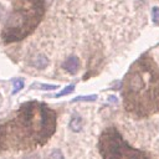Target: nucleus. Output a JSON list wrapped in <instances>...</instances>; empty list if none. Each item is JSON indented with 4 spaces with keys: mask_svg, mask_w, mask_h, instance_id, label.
Here are the masks:
<instances>
[{
    "mask_svg": "<svg viewBox=\"0 0 159 159\" xmlns=\"http://www.w3.org/2000/svg\"><path fill=\"white\" fill-rule=\"evenodd\" d=\"M82 125H83V120H82L81 117H77V116L72 117L71 120H70V123H68V127L73 132H80L82 129Z\"/></svg>",
    "mask_w": 159,
    "mask_h": 159,
    "instance_id": "7",
    "label": "nucleus"
},
{
    "mask_svg": "<svg viewBox=\"0 0 159 159\" xmlns=\"http://www.w3.org/2000/svg\"><path fill=\"white\" fill-rule=\"evenodd\" d=\"M12 84H14V91H12V93L16 94L19 91H21V89L24 88L25 81H24V78H14V80H12Z\"/></svg>",
    "mask_w": 159,
    "mask_h": 159,
    "instance_id": "8",
    "label": "nucleus"
},
{
    "mask_svg": "<svg viewBox=\"0 0 159 159\" xmlns=\"http://www.w3.org/2000/svg\"><path fill=\"white\" fill-rule=\"evenodd\" d=\"M45 9L43 0H14L12 9L1 31L2 42H17L31 35L40 25Z\"/></svg>",
    "mask_w": 159,
    "mask_h": 159,
    "instance_id": "3",
    "label": "nucleus"
},
{
    "mask_svg": "<svg viewBox=\"0 0 159 159\" xmlns=\"http://www.w3.org/2000/svg\"><path fill=\"white\" fill-rule=\"evenodd\" d=\"M98 149L103 159H153L145 152L133 148L116 128H107L101 133Z\"/></svg>",
    "mask_w": 159,
    "mask_h": 159,
    "instance_id": "4",
    "label": "nucleus"
},
{
    "mask_svg": "<svg viewBox=\"0 0 159 159\" xmlns=\"http://www.w3.org/2000/svg\"><path fill=\"white\" fill-rule=\"evenodd\" d=\"M123 103L128 112L144 118L159 112V70L149 55L140 56L123 82Z\"/></svg>",
    "mask_w": 159,
    "mask_h": 159,
    "instance_id": "2",
    "label": "nucleus"
},
{
    "mask_svg": "<svg viewBox=\"0 0 159 159\" xmlns=\"http://www.w3.org/2000/svg\"><path fill=\"white\" fill-rule=\"evenodd\" d=\"M78 66H80L78 58H77V57H75V56L68 57V58L63 62V65H62V67H63L68 73H71V75H75V73L77 72Z\"/></svg>",
    "mask_w": 159,
    "mask_h": 159,
    "instance_id": "5",
    "label": "nucleus"
},
{
    "mask_svg": "<svg viewBox=\"0 0 159 159\" xmlns=\"http://www.w3.org/2000/svg\"><path fill=\"white\" fill-rule=\"evenodd\" d=\"M48 159H65V157H63V154L60 149H55V150L51 152Z\"/></svg>",
    "mask_w": 159,
    "mask_h": 159,
    "instance_id": "12",
    "label": "nucleus"
},
{
    "mask_svg": "<svg viewBox=\"0 0 159 159\" xmlns=\"http://www.w3.org/2000/svg\"><path fill=\"white\" fill-rule=\"evenodd\" d=\"M108 101L112 102V103H116V102H117V98H116L114 96H109V97H108Z\"/></svg>",
    "mask_w": 159,
    "mask_h": 159,
    "instance_id": "14",
    "label": "nucleus"
},
{
    "mask_svg": "<svg viewBox=\"0 0 159 159\" xmlns=\"http://www.w3.org/2000/svg\"><path fill=\"white\" fill-rule=\"evenodd\" d=\"M32 66L39 68V70H42V68H46V66L48 65V60L45 55H37L32 58Z\"/></svg>",
    "mask_w": 159,
    "mask_h": 159,
    "instance_id": "6",
    "label": "nucleus"
},
{
    "mask_svg": "<svg viewBox=\"0 0 159 159\" xmlns=\"http://www.w3.org/2000/svg\"><path fill=\"white\" fill-rule=\"evenodd\" d=\"M34 87H37V88L43 89V91H50V89H56V88H58V86H56V84H42V83H34L31 88H34Z\"/></svg>",
    "mask_w": 159,
    "mask_h": 159,
    "instance_id": "10",
    "label": "nucleus"
},
{
    "mask_svg": "<svg viewBox=\"0 0 159 159\" xmlns=\"http://www.w3.org/2000/svg\"><path fill=\"white\" fill-rule=\"evenodd\" d=\"M75 91V86L73 84H70V86H67V87H65L61 92H58V93H56V94H53L52 97H55V98H58V97H63V96H66V94H70V93H72Z\"/></svg>",
    "mask_w": 159,
    "mask_h": 159,
    "instance_id": "9",
    "label": "nucleus"
},
{
    "mask_svg": "<svg viewBox=\"0 0 159 159\" xmlns=\"http://www.w3.org/2000/svg\"><path fill=\"white\" fill-rule=\"evenodd\" d=\"M97 99V96L96 94H91V96H78L76 98L72 99V102H77V101H96Z\"/></svg>",
    "mask_w": 159,
    "mask_h": 159,
    "instance_id": "11",
    "label": "nucleus"
},
{
    "mask_svg": "<svg viewBox=\"0 0 159 159\" xmlns=\"http://www.w3.org/2000/svg\"><path fill=\"white\" fill-rule=\"evenodd\" d=\"M153 20L157 22L159 21V9L158 7H154L153 9Z\"/></svg>",
    "mask_w": 159,
    "mask_h": 159,
    "instance_id": "13",
    "label": "nucleus"
},
{
    "mask_svg": "<svg viewBox=\"0 0 159 159\" xmlns=\"http://www.w3.org/2000/svg\"><path fill=\"white\" fill-rule=\"evenodd\" d=\"M57 113L43 102L29 101L0 120V150H30L46 144L53 135Z\"/></svg>",
    "mask_w": 159,
    "mask_h": 159,
    "instance_id": "1",
    "label": "nucleus"
}]
</instances>
